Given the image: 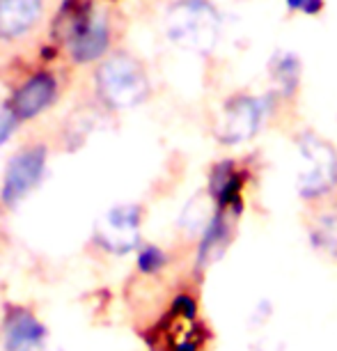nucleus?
I'll list each match as a JSON object with an SVG mask.
<instances>
[{
    "label": "nucleus",
    "mask_w": 337,
    "mask_h": 351,
    "mask_svg": "<svg viewBox=\"0 0 337 351\" xmlns=\"http://www.w3.org/2000/svg\"><path fill=\"white\" fill-rule=\"evenodd\" d=\"M221 16L207 0H179L168 10L165 30L175 44L188 51L207 53L218 39Z\"/></svg>",
    "instance_id": "1"
},
{
    "label": "nucleus",
    "mask_w": 337,
    "mask_h": 351,
    "mask_svg": "<svg viewBox=\"0 0 337 351\" xmlns=\"http://www.w3.org/2000/svg\"><path fill=\"white\" fill-rule=\"evenodd\" d=\"M97 85L103 101L112 108H134L147 97V78L142 67L129 56H115L97 71Z\"/></svg>",
    "instance_id": "2"
},
{
    "label": "nucleus",
    "mask_w": 337,
    "mask_h": 351,
    "mask_svg": "<svg viewBox=\"0 0 337 351\" xmlns=\"http://www.w3.org/2000/svg\"><path fill=\"white\" fill-rule=\"evenodd\" d=\"M301 170H299V191L305 200L328 193L337 182V156L321 138L312 134L301 136Z\"/></svg>",
    "instance_id": "3"
},
{
    "label": "nucleus",
    "mask_w": 337,
    "mask_h": 351,
    "mask_svg": "<svg viewBox=\"0 0 337 351\" xmlns=\"http://www.w3.org/2000/svg\"><path fill=\"white\" fill-rule=\"evenodd\" d=\"M140 209L136 204H117L108 209L95 225V239L112 255H127L138 246Z\"/></svg>",
    "instance_id": "4"
},
{
    "label": "nucleus",
    "mask_w": 337,
    "mask_h": 351,
    "mask_svg": "<svg viewBox=\"0 0 337 351\" xmlns=\"http://www.w3.org/2000/svg\"><path fill=\"white\" fill-rule=\"evenodd\" d=\"M44 168H46L44 147H28L12 156L3 177V191H0V200H3L5 207L14 209L42 182Z\"/></svg>",
    "instance_id": "5"
},
{
    "label": "nucleus",
    "mask_w": 337,
    "mask_h": 351,
    "mask_svg": "<svg viewBox=\"0 0 337 351\" xmlns=\"http://www.w3.org/2000/svg\"><path fill=\"white\" fill-rule=\"evenodd\" d=\"M264 117V101L255 97H234L223 110V120L218 124V138L227 145L248 141L257 134Z\"/></svg>",
    "instance_id": "6"
},
{
    "label": "nucleus",
    "mask_w": 337,
    "mask_h": 351,
    "mask_svg": "<svg viewBox=\"0 0 337 351\" xmlns=\"http://www.w3.org/2000/svg\"><path fill=\"white\" fill-rule=\"evenodd\" d=\"M46 342V326L23 306H8L3 315L5 351H28Z\"/></svg>",
    "instance_id": "7"
},
{
    "label": "nucleus",
    "mask_w": 337,
    "mask_h": 351,
    "mask_svg": "<svg viewBox=\"0 0 337 351\" xmlns=\"http://www.w3.org/2000/svg\"><path fill=\"white\" fill-rule=\"evenodd\" d=\"M69 49L74 60L90 62L108 49V23L101 14H83L74 19L69 32Z\"/></svg>",
    "instance_id": "8"
},
{
    "label": "nucleus",
    "mask_w": 337,
    "mask_h": 351,
    "mask_svg": "<svg viewBox=\"0 0 337 351\" xmlns=\"http://www.w3.org/2000/svg\"><path fill=\"white\" fill-rule=\"evenodd\" d=\"M53 99H55V78L51 74H35L18 88L10 106L18 120H30L49 108Z\"/></svg>",
    "instance_id": "9"
},
{
    "label": "nucleus",
    "mask_w": 337,
    "mask_h": 351,
    "mask_svg": "<svg viewBox=\"0 0 337 351\" xmlns=\"http://www.w3.org/2000/svg\"><path fill=\"white\" fill-rule=\"evenodd\" d=\"M42 12V0H0V37L23 35Z\"/></svg>",
    "instance_id": "10"
},
{
    "label": "nucleus",
    "mask_w": 337,
    "mask_h": 351,
    "mask_svg": "<svg viewBox=\"0 0 337 351\" xmlns=\"http://www.w3.org/2000/svg\"><path fill=\"white\" fill-rule=\"evenodd\" d=\"M211 197L218 202L223 211H229L234 218L241 214L243 200H241V177L236 175L232 163H221L214 168L211 175Z\"/></svg>",
    "instance_id": "11"
},
{
    "label": "nucleus",
    "mask_w": 337,
    "mask_h": 351,
    "mask_svg": "<svg viewBox=\"0 0 337 351\" xmlns=\"http://www.w3.org/2000/svg\"><path fill=\"white\" fill-rule=\"evenodd\" d=\"M229 234H232V228H229V221H227V211L221 209L218 214L209 218L207 225H204L200 250H197V262L209 264L211 260H216L225 250V246H227Z\"/></svg>",
    "instance_id": "12"
},
{
    "label": "nucleus",
    "mask_w": 337,
    "mask_h": 351,
    "mask_svg": "<svg viewBox=\"0 0 337 351\" xmlns=\"http://www.w3.org/2000/svg\"><path fill=\"white\" fill-rule=\"evenodd\" d=\"M312 243L326 253L337 255V214L319 216L312 228Z\"/></svg>",
    "instance_id": "13"
},
{
    "label": "nucleus",
    "mask_w": 337,
    "mask_h": 351,
    "mask_svg": "<svg viewBox=\"0 0 337 351\" xmlns=\"http://www.w3.org/2000/svg\"><path fill=\"white\" fill-rule=\"evenodd\" d=\"M273 76L275 81L285 88V92H294L296 83H299V60L289 53H282V56L275 58V64H273Z\"/></svg>",
    "instance_id": "14"
},
{
    "label": "nucleus",
    "mask_w": 337,
    "mask_h": 351,
    "mask_svg": "<svg viewBox=\"0 0 337 351\" xmlns=\"http://www.w3.org/2000/svg\"><path fill=\"white\" fill-rule=\"evenodd\" d=\"M136 262H138V269H140L142 274L151 276V274H158V271L165 267L168 257H165V253L158 246H142V248H138Z\"/></svg>",
    "instance_id": "15"
},
{
    "label": "nucleus",
    "mask_w": 337,
    "mask_h": 351,
    "mask_svg": "<svg viewBox=\"0 0 337 351\" xmlns=\"http://www.w3.org/2000/svg\"><path fill=\"white\" fill-rule=\"evenodd\" d=\"M18 117L14 115L12 106H0V145H5L10 141V136L14 134Z\"/></svg>",
    "instance_id": "16"
},
{
    "label": "nucleus",
    "mask_w": 337,
    "mask_h": 351,
    "mask_svg": "<svg viewBox=\"0 0 337 351\" xmlns=\"http://www.w3.org/2000/svg\"><path fill=\"white\" fill-rule=\"evenodd\" d=\"M287 5L292 10H299V12H305V14H314L319 10L321 0H287Z\"/></svg>",
    "instance_id": "17"
},
{
    "label": "nucleus",
    "mask_w": 337,
    "mask_h": 351,
    "mask_svg": "<svg viewBox=\"0 0 337 351\" xmlns=\"http://www.w3.org/2000/svg\"><path fill=\"white\" fill-rule=\"evenodd\" d=\"M28 351H62V349H58V347H51V344L42 342V344H37V347H32V349H28Z\"/></svg>",
    "instance_id": "18"
}]
</instances>
